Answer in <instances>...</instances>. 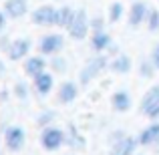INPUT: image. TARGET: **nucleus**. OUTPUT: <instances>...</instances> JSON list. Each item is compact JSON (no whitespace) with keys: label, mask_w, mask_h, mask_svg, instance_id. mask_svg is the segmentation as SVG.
I'll use <instances>...</instances> for the list:
<instances>
[{"label":"nucleus","mask_w":159,"mask_h":155,"mask_svg":"<svg viewBox=\"0 0 159 155\" xmlns=\"http://www.w3.org/2000/svg\"><path fill=\"white\" fill-rule=\"evenodd\" d=\"M4 73V65H2V61H0V75Z\"/></svg>","instance_id":"25"},{"label":"nucleus","mask_w":159,"mask_h":155,"mask_svg":"<svg viewBox=\"0 0 159 155\" xmlns=\"http://www.w3.org/2000/svg\"><path fill=\"white\" fill-rule=\"evenodd\" d=\"M105 66V58L103 57H99V58H93V61H89V65L85 66V69L81 71V81L83 83H89L91 79L95 77V75L99 73V71Z\"/></svg>","instance_id":"9"},{"label":"nucleus","mask_w":159,"mask_h":155,"mask_svg":"<svg viewBox=\"0 0 159 155\" xmlns=\"http://www.w3.org/2000/svg\"><path fill=\"white\" fill-rule=\"evenodd\" d=\"M111 103H113V109H115V111L125 113V111H129V107H131V97H129L127 91H117V93L113 95Z\"/></svg>","instance_id":"13"},{"label":"nucleus","mask_w":159,"mask_h":155,"mask_svg":"<svg viewBox=\"0 0 159 155\" xmlns=\"http://www.w3.org/2000/svg\"><path fill=\"white\" fill-rule=\"evenodd\" d=\"M57 16L58 10L47 4V6H40L32 12V22L40 24V26H52V24H57Z\"/></svg>","instance_id":"4"},{"label":"nucleus","mask_w":159,"mask_h":155,"mask_svg":"<svg viewBox=\"0 0 159 155\" xmlns=\"http://www.w3.org/2000/svg\"><path fill=\"white\" fill-rule=\"evenodd\" d=\"M111 69L115 71V73H119V75L129 73V71H131V58H129L127 54H121V57H117L115 61H113Z\"/></svg>","instance_id":"18"},{"label":"nucleus","mask_w":159,"mask_h":155,"mask_svg":"<svg viewBox=\"0 0 159 155\" xmlns=\"http://www.w3.org/2000/svg\"><path fill=\"white\" fill-rule=\"evenodd\" d=\"M109 43H111V36H109L107 32L99 30V32H95V34H93V48H95L97 52L105 51V48L109 47Z\"/></svg>","instance_id":"19"},{"label":"nucleus","mask_w":159,"mask_h":155,"mask_svg":"<svg viewBox=\"0 0 159 155\" xmlns=\"http://www.w3.org/2000/svg\"><path fill=\"white\" fill-rule=\"evenodd\" d=\"M87 32H89V20H87V12H85V10H77L73 24L69 26V34H70V39H75V40H83V39L87 36Z\"/></svg>","instance_id":"3"},{"label":"nucleus","mask_w":159,"mask_h":155,"mask_svg":"<svg viewBox=\"0 0 159 155\" xmlns=\"http://www.w3.org/2000/svg\"><path fill=\"white\" fill-rule=\"evenodd\" d=\"M145 18H147V8H145V4H143V2H135V4L131 6L129 24H131V26H137V24H141Z\"/></svg>","instance_id":"15"},{"label":"nucleus","mask_w":159,"mask_h":155,"mask_svg":"<svg viewBox=\"0 0 159 155\" xmlns=\"http://www.w3.org/2000/svg\"><path fill=\"white\" fill-rule=\"evenodd\" d=\"M151 62H153V66L159 71V44H155L153 47V54H151Z\"/></svg>","instance_id":"22"},{"label":"nucleus","mask_w":159,"mask_h":155,"mask_svg":"<svg viewBox=\"0 0 159 155\" xmlns=\"http://www.w3.org/2000/svg\"><path fill=\"white\" fill-rule=\"evenodd\" d=\"M6 14L10 18H20V16L26 14L28 6H26V0H6Z\"/></svg>","instance_id":"11"},{"label":"nucleus","mask_w":159,"mask_h":155,"mask_svg":"<svg viewBox=\"0 0 159 155\" xmlns=\"http://www.w3.org/2000/svg\"><path fill=\"white\" fill-rule=\"evenodd\" d=\"M121 14H123V4L113 2L111 8H109V18H111V22H117V20L121 18Z\"/></svg>","instance_id":"20"},{"label":"nucleus","mask_w":159,"mask_h":155,"mask_svg":"<svg viewBox=\"0 0 159 155\" xmlns=\"http://www.w3.org/2000/svg\"><path fill=\"white\" fill-rule=\"evenodd\" d=\"M52 85H54V79H52L51 73H40V75L34 77V87L40 95H48L51 89H52Z\"/></svg>","instance_id":"12"},{"label":"nucleus","mask_w":159,"mask_h":155,"mask_svg":"<svg viewBox=\"0 0 159 155\" xmlns=\"http://www.w3.org/2000/svg\"><path fill=\"white\" fill-rule=\"evenodd\" d=\"M62 141H65V133L57 127H47L40 135V143H43V149L44 151H57L61 149Z\"/></svg>","instance_id":"1"},{"label":"nucleus","mask_w":159,"mask_h":155,"mask_svg":"<svg viewBox=\"0 0 159 155\" xmlns=\"http://www.w3.org/2000/svg\"><path fill=\"white\" fill-rule=\"evenodd\" d=\"M75 97H77V85L70 81H65L61 85V89H58V103H70L75 101Z\"/></svg>","instance_id":"14"},{"label":"nucleus","mask_w":159,"mask_h":155,"mask_svg":"<svg viewBox=\"0 0 159 155\" xmlns=\"http://www.w3.org/2000/svg\"><path fill=\"white\" fill-rule=\"evenodd\" d=\"M147 20H149V28H151V30H157L159 28V12L157 10H149Z\"/></svg>","instance_id":"21"},{"label":"nucleus","mask_w":159,"mask_h":155,"mask_svg":"<svg viewBox=\"0 0 159 155\" xmlns=\"http://www.w3.org/2000/svg\"><path fill=\"white\" fill-rule=\"evenodd\" d=\"M135 147H137V141L133 137H123V139H119L113 145L111 155H133Z\"/></svg>","instance_id":"8"},{"label":"nucleus","mask_w":159,"mask_h":155,"mask_svg":"<svg viewBox=\"0 0 159 155\" xmlns=\"http://www.w3.org/2000/svg\"><path fill=\"white\" fill-rule=\"evenodd\" d=\"M155 141H159V123H153V125H149L147 129H143V133L139 135V143L141 145H151V143H155Z\"/></svg>","instance_id":"16"},{"label":"nucleus","mask_w":159,"mask_h":155,"mask_svg":"<svg viewBox=\"0 0 159 155\" xmlns=\"http://www.w3.org/2000/svg\"><path fill=\"white\" fill-rule=\"evenodd\" d=\"M52 65H54V71H58V73H61V71H65V61H62V58H57Z\"/></svg>","instance_id":"23"},{"label":"nucleus","mask_w":159,"mask_h":155,"mask_svg":"<svg viewBox=\"0 0 159 155\" xmlns=\"http://www.w3.org/2000/svg\"><path fill=\"white\" fill-rule=\"evenodd\" d=\"M44 66H47V62H44L43 57H30V58H26V62H24V73H26L28 77L34 79L36 75L44 73Z\"/></svg>","instance_id":"10"},{"label":"nucleus","mask_w":159,"mask_h":155,"mask_svg":"<svg viewBox=\"0 0 159 155\" xmlns=\"http://www.w3.org/2000/svg\"><path fill=\"white\" fill-rule=\"evenodd\" d=\"M24 141H26V135H24V129L22 127H8L6 129V135H4V143H6V149L12 153L20 151L24 147Z\"/></svg>","instance_id":"2"},{"label":"nucleus","mask_w":159,"mask_h":155,"mask_svg":"<svg viewBox=\"0 0 159 155\" xmlns=\"http://www.w3.org/2000/svg\"><path fill=\"white\" fill-rule=\"evenodd\" d=\"M28 51H30V40L18 39L8 47V57H10V61H20V58H24L28 54Z\"/></svg>","instance_id":"6"},{"label":"nucleus","mask_w":159,"mask_h":155,"mask_svg":"<svg viewBox=\"0 0 159 155\" xmlns=\"http://www.w3.org/2000/svg\"><path fill=\"white\" fill-rule=\"evenodd\" d=\"M62 48V36L61 34H47L40 40V52L43 54H54Z\"/></svg>","instance_id":"7"},{"label":"nucleus","mask_w":159,"mask_h":155,"mask_svg":"<svg viewBox=\"0 0 159 155\" xmlns=\"http://www.w3.org/2000/svg\"><path fill=\"white\" fill-rule=\"evenodd\" d=\"M75 14H77V12H75L73 8H69V6H62V8H58V16H57V26L69 28L70 24H73V20H75Z\"/></svg>","instance_id":"17"},{"label":"nucleus","mask_w":159,"mask_h":155,"mask_svg":"<svg viewBox=\"0 0 159 155\" xmlns=\"http://www.w3.org/2000/svg\"><path fill=\"white\" fill-rule=\"evenodd\" d=\"M155 109H159V85L151 87V89L143 95V101H141V113H143V115L149 117Z\"/></svg>","instance_id":"5"},{"label":"nucleus","mask_w":159,"mask_h":155,"mask_svg":"<svg viewBox=\"0 0 159 155\" xmlns=\"http://www.w3.org/2000/svg\"><path fill=\"white\" fill-rule=\"evenodd\" d=\"M4 24H6V18H4V14H2V12H0V30H2V28H4Z\"/></svg>","instance_id":"24"}]
</instances>
